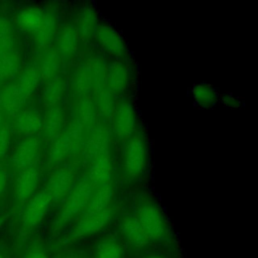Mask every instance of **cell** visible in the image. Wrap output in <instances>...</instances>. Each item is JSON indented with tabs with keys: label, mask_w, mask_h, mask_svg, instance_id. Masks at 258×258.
<instances>
[{
	"label": "cell",
	"mask_w": 258,
	"mask_h": 258,
	"mask_svg": "<svg viewBox=\"0 0 258 258\" xmlns=\"http://www.w3.org/2000/svg\"><path fill=\"white\" fill-rule=\"evenodd\" d=\"M94 188V185L87 177L75 183L71 191L64 197L60 209L55 216L53 221L54 230L63 228L84 212Z\"/></svg>",
	"instance_id": "1"
},
{
	"label": "cell",
	"mask_w": 258,
	"mask_h": 258,
	"mask_svg": "<svg viewBox=\"0 0 258 258\" xmlns=\"http://www.w3.org/2000/svg\"><path fill=\"white\" fill-rule=\"evenodd\" d=\"M84 128L76 119L64 127L60 134L51 141L47 152V165L50 167L60 165L63 160L81 148Z\"/></svg>",
	"instance_id": "2"
},
{
	"label": "cell",
	"mask_w": 258,
	"mask_h": 258,
	"mask_svg": "<svg viewBox=\"0 0 258 258\" xmlns=\"http://www.w3.org/2000/svg\"><path fill=\"white\" fill-rule=\"evenodd\" d=\"M147 164L148 148L145 139L133 134L126 139L123 148V170L126 176L136 179L145 173Z\"/></svg>",
	"instance_id": "3"
},
{
	"label": "cell",
	"mask_w": 258,
	"mask_h": 258,
	"mask_svg": "<svg viewBox=\"0 0 258 258\" xmlns=\"http://www.w3.org/2000/svg\"><path fill=\"white\" fill-rule=\"evenodd\" d=\"M136 220L142 227L149 241H159L166 235V224L159 207L147 203L142 205L136 213Z\"/></svg>",
	"instance_id": "4"
},
{
	"label": "cell",
	"mask_w": 258,
	"mask_h": 258,
	"mask_svg": "<svg viewBox=\"0 0 258 258\" xmlns=\"http://www.w3.org/2000/svg\"><path fill=\"white\" fill-rule=\"evenodd\" d=\"M113 130L115 136L120 140L131 137L137 126V113L133 104L128 100H123L116 104L113 115Z\"/></svg>",
	"instance_id": "5"
},
{
	"label": "cell",
	"mask_w": 258,
	"mask_h": 258,
	"mask_svg": "<svg viewBox=\"0 0 258 258\" xmlns=\"http://www.w3.org/2000/svg\"><path fill=\"white\" fill-rule=\"evenodd\" d=\"M75 183L76 171L73 166L60 165L51 172L44 189L51 198L52 203H55L64 199Z\"/></svg>",
	"instance_id": "6"
},
{
	"label": "cell",
	"mask_w": 258,
	"mask_h": 258,
	"mask_svg": "<svg viewBox=\"0 0 258 258\" xmlns=\"http://www.w3.org/2000/svg\"><path fill=\"white\" fill-rule=\"evenodd\" d=\"M52 200L49 195L42 189L35 192L27 202L22 213V224L26 230H31L38 226L47 215Z\"/></svg>",
	"instance_id": "7"
},
{
	"label": "cell",
	"mask_w": 258,
	"mask_h": 258,
	"mask_svg": "<svg viewBox=\"0 0 258 258\" xmlns=\"http://www.w3.org/2000/svg\"><path fill=\"white\" fill-rule=\"evenodd\" d=\"M112 218L113 212L110 208L96 214L82 215L70 232V239L77 240L95 235L103 230L110 223Z\"/></svg>",
	"instance_id": "8"
},
{
	"label": "cell",
	"mask_w": 258,
	"mask_h": 258,
	"mask_svg": "<svg viewBox=\"0 0 258 258\" xmlns=\"http://www.w3.org/2000/svg\"><path fill=\"white\" fill-rule=\"evenodd\" d=\"M110 135L107 128L103 126H94L88 139L81 149L82 162L85 165H90L100 155L109 152Z\"/></svg>",
	"instance_id": "9"
},
{
	"label": "cell",
	"mask_w": 258,
	"mask_h": 258,
	"mask_svg": "<svg viewBox=\"0 0 258 258\" xmlns=\"http://www.w3.org/2000/svg\"><path fill=\"white\" fill-rule=\"evenodd\" d=\"M40 155V140L37 136L25 137L14 148L11 163L19 170L35 166Z\"/></svg>",
	"instance_id": "10"
},
{
	"label": "cell",
	"mask_w": 258,
	"mask_h": 258,
	"mask_svg": "<svg viewBox=\"0 0 258 258\" xmlns=\"http://www.w3.org/2000/svg\"><path fill=\"white\" fill-rule=\"evenodd\" d=\"M94 36L101 48L111 56L119 58L126 54L127 46L122 35L110 24H98Z\"/></svg>",
	"instance_id": "11"
},
{
	"label": "cell",
	"mask_w": 258,
	"mask_h": 258,
	"mask_svg": "<svg viewBox=\"0 0 258 258\" xmlns=\"http://www.w3.org/2000/svg\"><path fill=\"white\" fill-rule=\"evenodd\" d=\"M31 95L25 92L15 81L4 85L0 91V111L18 113L27 103Z\"/></svg>",
	"instance_id": "12"
},
{
	"label": "cell",
	"mask_w": 258,
	"mask_h": 258,
	"mask_svg": "<svg viewBox=\"0 0 258 258\" xmlns=\"http://www.w3.org/2000/svg\"><path fill=\"white\" fill-rule=\"evenodd\" d=\"M42 116L36 108H23L15 115L13 127L23 138L36 136L41 131Z\"/></svg>",
	"instance_id": "13"
},
{
	"label": "cell",
	"mask_w": 258,
	"mask_h": 258,
	"mask_svg": "<svg viewBox=\"0 0 258 258\" xmlns=\"http://www.w3.org/2000/svg\"><path fill=\"white\" fill-rule=\"evenodd\" d=\"M40 182V172L36 166L19 170L14 184L15 197L19 202L28 201Z\"/></svg>",
	"instance_id": "14"
},
{
	"label": "cell",
	"mask_w": 258,
	"mask_h": 258,
	"mask_svg": "<svg viewBox=\"0 0 258 258\" xmlns=\"http://www.w3.org/2000/svg\"><path fill=\"white\" fill-rule=\"evenodd\" d=\"M130 83V70L122 60H115L107 64L106 85L114 94H121L127 90Z\"/></svg>",
	"instance_id": "15"
},
{
	"label": "cell",
	"mask_w": 258,
	"mask_h": 258,
	"mask_svg": "<svg viewBox=\"0 0 258 258\" xmlns=\"http://www.w3.org/2000/svg\"><path fill=\"white\" fill-rule=\"evenodd\" d=\"M66 127V114L62 108L57 105L46 108V112L42 116L41 134L46 141L51 142Z\"/></svg>",
	"instance_id": "16"
},
{
	"label": "cell",
	"mask_w": 258,
	"mask_h": 258,
	"mask_svg": "<svg viewBox=\"0 0 258 258\" xmlns=\"http://www.w3.org/2000/svg\"><path fill=\"white\" fill-rule=\"evenodd\" d=\"M113 172V164L109 152H106L96 158L90 165L87 178L94 187L110 183Z\"/></svg>",
	"instance_id": "17"
},
{
	"label": "cell",
	"mask_w": 258,
	"mask_h": 258,
	"mask_svg": "<svg viewBox=\"0 0 258 258\" xmlns=\"http://www.w3.org/2000/svg\"><path fill=\"white\" fill-rule=\"evenodd\" d=\"M44 18V9L39 6H26L21 8L15 15L18 27L32 35L40 28Z\"/></svg>",
	"instance_id": "18"
},
{
	"label": "cell",
	"mask_w": 258,
	"mask_h": 258,
	"mask_svg": "<svg viewBox=\"0 0 258 258\" xmlns=\"http://www.w3.org/2000/svg\"><path fill=\"white\" fill-rule=\"evenodd\" d=\"M68 90V82L61 75L45 81L41 91V101L46 108L57 106Z\"/></svg>",
	"instance_id": "19"
},
{
	"label": "cell",
	"mask_w": 258,
	"mask_h": 258,
	"mask_svg": "<svg viewBox=\"0 0 258 258\" xmlns=\"http://www.w3.org/2000/svg\"><path fill=\"white\" fill-rule=\"evenodd\" d=\"M21 56L18 50L5 51L0 53V85H6L16 79L20 73Z\"/></svg>",
	"instance_id": "20"
},
{
	"label": "cell",
	"mask_w": 258,
	"mask_h": 258,
	"mask_svg": "<svg viewBox=\"0 0 258 258\" xmlns=\"http://www.w3.org/2000/svg\"><path fill=\"white\" fill-rule=\"evenodd\" d=\"M73 108L75 114L74 119L79 121L84 127L93 128L96 125L97 110L93 98L90 95L77 97Z\"/></svg>",
	"instance_id": "21"
},
{
	"label": "cell",
	"mask_w": 258,
	"mask_h": 258,
	"mask_svg": "<svg viewBox=\"0 0 258 258\" xmlns=\"http://www.w3.org/2000/svg\"><path fill=\"white\" fill-rule=\"evenodd\" d=\"M97 26L98 13L94 7L87 5L78 11L75 27L77 28L80 37L83 39H90L95 35Z\"/></svg>",
	"instance_id": "22"
},
{
	"label": "cell",
	"mask_w": 258,
	"mask_h": 258,
	"mask_svg": "<svg viewBox=\"0 0 258 258\" xmlns=\"http://www.w3.org/2000/svg\"><path fill=\"white\" fill-rule=\"evenodd\" d=\"M114 190L110 183L100 185L94 188L92 196L84 210L82 215H90L102 212L109 208V205L113 199Z\"/></svg>",
	"instance_id": "23"
},
{
	"label": "cell",
	"mask_w": 258,
	"mask_h": 258,
	"mask_svg": "<svg viewBox=\"0 0 258 258\" xmlns=\"http://www.w3.org/2000/svg\"><path fill=\"white\" fill-rule=\"evenodd\" d=\"M80 35L73 24H66L56 36V50L60 56H71L75 53L80 42Z\"/></svg>",
	"instance_id": "24"
},
{
	"label": "cell",
	"mask_w": 258,
	"mask_h": 258,
	"mask_svg": "<svg viewBox=\"0 0 258 258\" xmlns=\"http://www.w3.org/2000/svg\"><path fill=\"white\" fill-rule=\"evenodd\" d=\"M67 82L68 90H71L76 97L90 95L93 91V78L83 63L73 72L70 81Z\"/></svg>",
	"instance_id": "25"
},
{
	"label": "cell",
	"mask_w": 258,
	"mask_h": 258,
	"mask_svg": "<svg viewBox=\"0 0 258 258\" xmlns=\"http://www.w3.org/2000/svg\"><path fill=\"white\" fill-rule=\"evenodd\" d=\"M57 25V14L52 9H44V18L39 30L33 35L39 47L46 48L55 35Z\"/></svg>",
	"instance_id": "26"
},
{
	"label": "cell",
	"mask_w": 258,
	"mask_h": 258,
	"mask_svg": "<svg viewBox=\"0 0 258 258\" xmlns=\"http://www.w3.org/2000/svg\"><path fill=\"white\" fill-rule=\"evenodd\" d=\"M121 230L125 240L133 247L141 248L149 242V239L136 218L124 219L121 224Z\"/></svg>",
	"instance_id": "27"
},
{
	"label": "cell",
	"mask_w": 258,
	"mask_h": 258,
	"mask_svg": "<svg viewBox=\"0 0 258 258\" xmlns=\"http://www.w3.org/2000/svg\"><path fill=\"white\" fill-rule=\"evenodd\" d=\"M93 94V101L97 112H99L103 117L112 118L116 106V103L114 101L115 94L110 91L106 84L94 89Z\"/></svg>",
	"instance_id": "28"
},
{
	"label": "cell",
	"mask_w": 258,
	"mask_h": 258,
	"mask_svg": "<svg viewBox=\"0 0 258 258\" xmlns=\"http://www.w3.org/2000/svg\"><path fill=\"white\" fill-rule=\"evenodd\" d=\"M61 56L56 48H48L43 53L40 62L37 64L41 80L47 81L58 75L61 66Z\"/></svg>",
	"instance_id": "29"
},
{
	"label": "cell",
	"mask_w": 258,
	"mask_h": 258,
	"mask_svg": "<svg viewBox=\"0 0 258 258\" xmlns=\"http://www.w3.org/2000/svg\"><path fill=\"white\" fill-rule=\"evenodd\" d=\"M41 81L38 66L36 63L26 64L21 69L15 82L29 95H32L38 88Z\"/></svg>",
	"instance_id": "30"
},
{
	"label": "cell",
	"mask_w": 258,
	"mask_h": 258,
	"mask_svg": "<svg viewBox=\"0 0 258 258\" xmlns=\"http://www.w3.org/2000/svg\"><path fill=\"white\" fill-rule=\"evenodd\" d=\"M192 98L197 104L202 107H210L217 103L219 93L212 85L209 84H197L191 89Z\"/></svg>",
	"instance_id": "31"
},
{
	"label": "cell",
	"mask_w": 258,
	"mask_h": 258,
	"mask_svg": "<svg viewBox=\"0 0 258 258\" xmlns=\"http://www.w3.org/2000/svg\"><path fill=\"white\" fill-rule=\"evenodd\" d=\"M16 35L11 21L5 17L0 16V50L1 52L11 51L17 49Z\"/></svg>",
	"instance_id": "32"
},
{
	"label": "cell",
	"mask_w": 258,
	"mask_h": 258,
	"mask_svg": "<svg viewBox=\"0 0 258 258\" xmlns=\"http://www.w3.org/2000/svg\"><path fill=\"white\" fill-rule=\"evenodd\" d=\"M96 255L97 258H122L123 247L113 240L103 241L97 246Z\"/></svg>",
	"instance_id": "33"
},
{
	"label": "cell",
	"mask_w": 258,
	"mask_h": 258,
	"mask_svg": "<svg viewBox=\"0 0 258 258\" xmlns=\"http://www.w3.org/2000/svg\"><path fill=\"white\" fill-rule=\"evenodd\" d=\"M10 147V130L6 124L0 129V158L4 157Z\"/></svg>",
	"instance_id": "34"
},
{
	"label": "cell",
	"mask_w": 258,
	"mask_h": 258,
	"mask_svg": "<svg viewBox=\"0 0 258 258\" xmlns=\"http://www.w3.org/2000/svg\"><path fill=\"white\" fill-rule=\"evenodd\" d=\"M7 184H8V174L4 169L0 168V196H2L5 192Z\"/></svg>",
	"instance_id": "35"
},
{
	"label": "cell",
	"mask_w": 258,
	"mask_h": 258,
	"mask_svg": "<svg viewBox=\"0 0 258 258\" xmlns=\"http://www.w3.org/2000/svg\"><path fill=\"white\" fill-rule=\"evenodd\" d=\"M224 104L225 106H228V107H239L240 106V102L239 100L233 96V95H228V96H225L224 97Z\"/></svg>",
	"instance_id": "36"
},
{
	"label": "cell",
	"mask_w": 258,
	"mask_h": 258,
	"mask_svg": "<svg viewBox=\"0 0 258 258\" xmlns=\"http://www.w3.org/2000/svg\"><path fill=\"white\" fill-rule=\"evenodd\" d=\"M25 258H49V257L45 252L41 250H32L29 253H27Z\"/></svg>",
	"instance_id": "37"
},
{
	"label": "cell",
	"mask_w": 258,
	"mask_h": 258,
	"mask_svg": "<svg viewBox=\"0 0 258 258\" xmlns=\"http://www.w3.org/2000/svg\"><path fill=\"white\" fill-rule=\"evenodd\" d=\"M4 125H5V123H4V120H3V114H2V112L0 111V129H1Z\"/></svg>",
	"instance_id": "38"
},
{
	"label": "cell",
	"mask_w": 258,
	"mask_h": 258,
	"mask_svg": "<svg viewBox=\"0 0 258 258\" xmlns=\"http://www.w3.org/2000/svg\"><path fill=\"white\" fill-rule=\"evenodd\" d=\"M147 258H162L160 256H156V255H151V256H148Z\"/></svg>",
	"instance_id": "39"
},
{
	"label": "cell",
	"mask_w": 258,
	"mask_h": 258,
	"mask_svg": "<svg viewBox=\"0 0 258 258\" xmlns=\"http://www.w3.org/2000/svg\"><path fill=\"white\" fill-rule=\"evenodd\" d=\"M0 258H3V257H2V256H1V255H0Z\"/></svg>",
	"instance_id": "40"
},
{
	"label": "cell",
	"mask_w": 258,
	"mask_h": 258,
	"mask_svg": "<svg viewBox=\"0 0 258 258\" xmlns=\"http://www.w3.org/2000/svg\"><path fill=\"white\" fill-rule=\"evenodd\" d=\"M0 227H1V221H0Z\"/></svg>",
	"instance_id": "41"
},
{
	"label": "cell",
	"mask_w": 258,
	"mask_h": 258,
	"mask_svg": "<svg viewBox=\"0 0 258 258\" xmlns=\"http://www.w3.org/2000/svg\"><path fill=\"white\" fill-rule=\"evenodd\" d=\"M0 53H1V50H0Z\"/></svg>",
	"instance_id": "42"
}]
</instances>
